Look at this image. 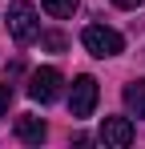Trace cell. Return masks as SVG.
I'll list each match as a JSON object with an SVG mask.
<instances>
[{
    "instance_id": "cell-7",
    "label": "cell",
    "mask_w": 145,
    "mask_h": 149,
    "mask_svg": "<svg viewBox=\"0 0 145 149\" xmlns=\"http://www.w3.org/2000/svg\"><path fill=\"white\" fill-rule=\"evenodd\" d=\"M125 109L133 117H145V81H129L125 85Z\"/></svg>"
},
{
    "instance_id": "cell-10",
    "label": "cell",
    "mask_w": 145,
    "mask_h": 149,
    "mask_svg": "<svg viewBox=\"0 0 145 149\" xmlns=\"http://www.w3.org/2000/svg\"><path fill=\"white\" fill-rule=\"evenodd\" d=\"M8 105H12V89H8V85H0V117L8 113Z\"/></svg>"
},
{
    "instance_id": "cell-1",
    "label": "cell",
    "mask_w": 145,
    "mask_h": 149,
    "mask_svg": "<svg viewBox=\"0 0 145 149\" xmlns=\"http://www.w3.org/2000/svg\"><path fill=\"white\" fill-rule=\"evenodd\" d=\"M4 24H8V32H12V40H16V45H32V40L40 36L36 8H32L28 0H16V4H8V16H4Z\"/></svg>"
},
{
    "instance_id": "cell-3",
    "label": "cell",
    "mask_w": 145,
    "mask_h": 149,
    "mask_svg": "<svg viewBox=\"0 0 145 149\" xmlns=\"http://www.w3.org/2000/svg\"><path fill=\"white\" fill-rule=\"evenodd\" d=\"M61 85H65V77L56 73L52 65H45V69H36V73L28 77V97L40 101V105H48V101L61 97Z\"/></svg>"
},
{
    "instance_id": "cell-8",
    "label": "cell",
    "mask_w": 145,
    "mask_h": 149,
    "mask_svg": "<svg viewBox=\"0 0 145 149\" xmlns=\"http://www.w3.org/2000/svg\"><path fill=\"white\" fill-rule=\"evenodd\" d=\"M45 12L48 16H72L77 12V0H45Z\"/></svg>"
},
{
    "instance_id": "cell-6",
    "label": "cell",
    "mask_w": 145,
    "mask_h": 149,
    "mask_svg": "<svg viewBox=\"0 0 145 149\" xmlns=\"http://www.w3.org/2000/svg\"><path fill=\"white\" fill-rule=\"evenodd\" d=\"M16 137H20L24 145H40V141L48 137V129H45V121H40V117L24 113V117H16Z\"/></svg>"
},
{
    "instance_id": "cell-11",
    "label": "cell",
    "mask_w": 145,
    "mask_h": 149,
    "mask_svg": "<svg viewBox=\"0 0 145 149\" xmlns=\"http://www.w3.org/2000/svg\"><path fill=\"white\" fill-rule=\"evenodd\" d=\"M113 4H117V8H141L145 0H113Z\"/></svg>"
},
{
    "instance_id": "cell-2",
    "label": "cell",
    "mask_w": 145,
    "mask_h": 149,
    "mask_svg": "<svg viewBox=\"0 0 145 149\" xmlns=\"http://www.w3.org/2000/svg\"><path fill=\"white\" fill-rule=\"evenodd\" d=\"M81 45L93 52V56H117L121 49H125V40H121V32L117 28H105V24H89L85 32H81Z\"/></svg>"
},
{
    "instance_id": "cell-4",
    "label": "cell",
    "mask_w": 145,
    "mask_h": 149,
    "mask_svg": "<svg viewBox=\"0 0 145 149\" xmlns=\"http://www.w3.org/2000/svg\"><path fill=\"white\" fill-rule=\"evenodd\" d=\"M93 109H97V81L93 77H77L72 93H69V113L72 117H93Z\"/></svg>"
},
{
    "instance_id": "cell-9",
    "label": "cell",
    "mask_w": 145,
    "mask_h": 149,
    "mask_svg": "<svg viewBox=\"0 0 145 149\" xmlns=\"http://www.w3.org/2000/svg\"><path fill=\"white\" fill-rule=\"evenodd\" d=\"M40 45L52 49V52H61V49H65V36H61V32H45V36H40Z\"/></svg>"
},
{
    "instance_id": "cell-5",
    "label": "cell",
    "mask_w": 145,
    "mask_h": 149,
    "mask_svg": "<svg viewBox=\"0 0 145 149\" xmlns=\"http://www.w3.org/2000/svg\"><path fill=\"white\" fill-rule=\"evenodd\" d=\"M129 141H133V121H129V117H105V121H101V145L125 149Z\"/></svg>"
}]
</instances>
